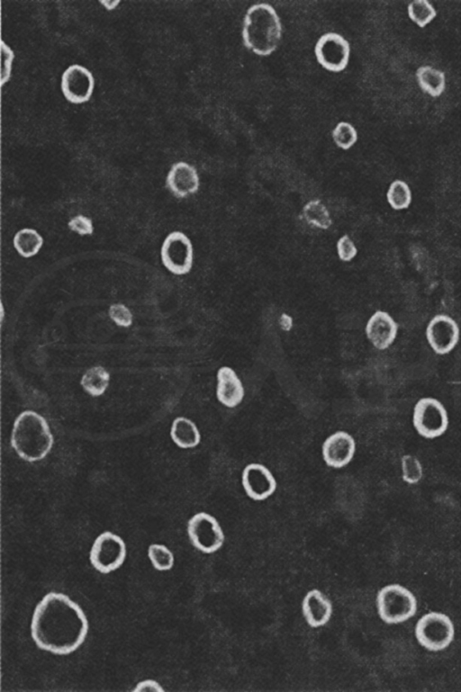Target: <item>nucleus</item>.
<instances>
[{"instance_id": "nucleus-18", "label": "nucleus", "mask_w": 461, "mask_h": 692, "mask_svg": "<svg viewBox=\"0 0 461 692\" xmlns=\"http://www.w3.org/2000/svg\"><path fill=\"white\" fill-rule=\"evenodd\" d=\"M303 614L312 627L325 625L330 618L332 606L330 599L319 589L307 592L303 600Z\"/></svg>"}, {"instance_id": "nucleus-33", "label": "nucleus", "mask_w": 461, "mask_h": 692, "mask_svg": "<svg viewBox=\"0 0 461 692\" xmlns=\"http://www.w3.org/2000/svg\"><path fill=\"white\" fill-rule=\"evenodd\" d=\"M134 692H143V691H154V692H163L164 688L160 686V684L153 679H146L142 680L136 684L135 688H133Z\"/></svg>"}, {"instance_id": "nucleus-14", "label": "nucleus", "mask_w": 461, "mask_h": 692, "mask_svg": "<svg viewBox=\"0 0 461 692\" xmlns=\"http://www.w3.org/2000/svg\"><path fill=\"white\" fill-rule=\"evenodd\" d=\"M356 450L354 438L347 432L338 431L326 438L322 455L327 465L341 468L349 463Z\"/></svg>"}, {"instance_id": "nucleus-29", "label": "nucleus", "mask_w": 461, "mask_h": 692, "mask_svg": "<svg viewBox=\"0 0 461 692\" xmlns=\"http://www.w3.org/2000/svg\"><path fill=\"white\" fill-rule=\"evenodd\" d=\"M111 319L119 326L129 327L132 323V315L129 309L120 303L113 304L109 309Z\"/></svg>"}, {"instance_id": "nucleus-12", "label": "nucleus", "mask_w": 461, "mask_h": 692, "mask_svg": "<svg viewBox=\"0 0 461 692\" xmlns=\"http://www.w3.org/2000/svg\"><path fill=\"white\" fill-rule=\"evenodd\" d=\"M426 337L433 351L438 355L449 353L457 344L459 328L447 315H436L426 328Z\"/></svg>"}, {"instance_id": "nucleus-34", "label": "nucleus", "mask_w": 461, "mask_h": 692, "mask_svg": "<svg viewBox=\"0 0 461 692\" xmlns=\"http://www.w3.org/2000/svg\"><path fill=\"white\" fill-rule=\"evenodd\" d=\"M120 1H100V4H102L107 10H113L114 9L118 4Z\"/></svg>"}, {"instance_id": "nucleus-15", "label": "nucleus", "mask_w": 461, "mask_h": 692, "mask_svg": "<svg viewBox=\"0 0 461 692\" xmlns=\"http://www.w3.org/2000/svg\"><path fill=\"white\" fill-rule=\"evenodd\" d=\"M398 325L393 319L382 310L375 312L366 327V333L375 347L386 349L393 344L397 335Z\"/></svg>"}, {"instance_id": "nucleus-10", "label": "nucleus", "mask_w": 461, "mask_h": 692, "mask_svg": "<svg viewBox=\"0 0 461 692\" xmlns=\"http://www.w3.org/2000/svg\"><path fill=\"white\" fill-rule=\"evenodd\" d=\"M350 54L349 44L335 32L323 34L315 46L318 62L326 69L339 72L346 68Z\"/></svg>"}, {"instance_id": "nucleus-30", "label": "nucleus", "mask_w": 461, "mask_h": 692, "mask_svg": "<svg viewBox=\"0 0 461 692\" xmlns=\"http://www.w3.org/2000/svg\"><path fill=\"white\" fill-rule=\"evenodd\" d=\"M14 51L2 40L1 41V85L8 81L11 75Z\"/></svg>"}, {"instance_id": "nucleus-31", "label": "nucleus", "mask_w": 461, "mask_h": 692, "mask_svg": "<svg viewBox=\"0 0 461 692\" xmlns=\"http://www.w3.org/2000/svg\"><path fill=\"white\" fill-rule=\"evenodd\" d=\"M337 249L340 260L345 262L352 260L357 253L355 244L348 235H344L339 239Z\"/></svg>"}, {"instance_id": "nucleus-22", "label": "nucleus", "mask_w": 461, "mask_h": 692, "mask_svg": "<svg viewBox=\"0 0 461 692\" xmlns=\"http://www.w3.org/2000/svg\"><path fill=\"white\" fill-rule=\"evenodd\" d=\"M110 375L102 366L88 369L81 379L84 390L92 396L102 395L108 387Z\"/></svg>"}, {"instance_id": "nucleus-28", "label": "nucleus", "mask_w": 461, "mask_h": 692, "mask_svg": "<svg viewBox=\"0 0 461 692\" xmlns=\"http://www.w3.org/2000/svg\"><path fill=\"white\" fill-rule=\"evenodd\" d=\"M402 480L409 484L418 482L422 477V467L420 461L411 454L402 457Z\"/></svg>"}, {"instance_id": "nucleus-9", "label": "nucleus", "mask_w": 461, "mask_h": 692, "mask_svg": "<svg viewBox=\"0 0 461 692\" xmlns=\"http://www.w3.org/2000/svg\"><path fill=\"white\" fill-rule=\"evenodd\" d=\"M193 255L190 239L180 231H174L167 235L162 244V262L175 274H185L191 270Z\"/></svg>"}, {"instance_id": "nucleus-26", "label": "nucleus", "mask_w": 461, "mask_h": 692, "mask_svg": "<svg viewBox=\"0 0 461 692\" xmlns=\"http://www.w3.org/2000/svg\"><path fill=\"white\" fill-rule=\"evenodd\" d=\"M148 557L153 567L160 571H168L174 565L173 553L163 544H150L148 548Z\"/></svg>"}, {"instance_id": "nucleus-13", "label": "nucleus", "mask_w": 461, "mask_h": 692, "mask_svg": "<svg viewBox=\"0 0 461 692\" xmlns=\"http://www.w3.org/2000/svg\"><path fill=\"white\" fill-rule=\"evenodd\" d=\"M241 482L246 494L254 500L267 499L276 489L275 477L260 463L247 465L242 472Z\"/></svg>"}, {"instance_id": "nucleus-8", "label": "nucleus", "mask_w": 461, "mask_h": 692, "mask_svg": "<svg viewBox=\"0 0 461 692\" xmlns=\"http://www.w3.org/2000/svg\"><path fill=\"white\" fill-rule=\"evenodd\" d=\"M187 534L192 544L205 553L219 550L224 542L220 524L215 517L205 512H199L188 520Z\"/></svg>"}, {"instance_id": "nucleus-7", "label": "nucleus", "mask_w": 461, "mask_h": 692, "mask_svg": "<svg viewBox=\"0 0 461 692\" xmlns=\"http://www.w3.org/2000/svg\"><path fill=\"white\" fill-rule=\"evenodd\" d=\"M413 426L425 438H435L445 433L448 417L443 404L434 398H421L414 407Z\"/></svg>"}, {"instance_id": "nucleus-17", "label": "nucleus", "mask_w": 461, "mask_h": 692, "mask_svg": "<svg viewBox=\"0 0 461 692\" xmlns=\"http://www.w3.org/2000/svg\"><path fill=\"white\" fill-rule=\"evenodd\" d=\"M216 394L218 400L228 408H234L242 401V382L230 367L222 366L218 370Z\"/></svg>"}, {"instance_id": "nucleus-23", "label": "nucleus", "mask_w": 461, "mask_h": 692, "mask_svg": "<svg viewBox=\"0 0 461 692\" xmlns=\"http://www.w3.org/2000/svg\"><path fill=\"white\" fill-rule=\"evenodd\" d=\"M303 214L308 223L319 229H327L331 226L330 215L320 200L307 202L303 207Z\"/></svg>"}, {"instance_id": "nucleus-21", "label": "nucleus", "mask_w": 461, "mask_h": 692, "mask_svg": "<svg viewBox=\"0 0 461 692\" xmlns=\"http://www.w3.org/2000/svg\"><path fill=\"white\" fill-rule=\"evenodd\" d=\"M43 244L41 236L32 229H23L14 238V246L23 257L36 255Z\"/></svg>"}, {"instance_id": "nucleus-3", "label": "nucleus", "mask_w": 461, "mask_h": 692, "mask_svg": "<svg viewBox=\"0 0 461 692\" xmlns=\"http://www.w3.org/2000/svg\"><path fill=\"white\" fill-rule=\"evenodd\" d=\"M281 33L280 19L271 5L258 4L249 8L242 31L247 48L258 55H269L276 49Z\"/></svg>"}, {"instance_id": "nucleus-20", "label": "nucleus", "mask_w": 461, "mask_h": 692, "mask_svg": "<svg viewBox=\"0 0 461 692\" xmlns=\"http://www.w3.org/2000/svg\"><path fill=\"white\" fill-rule=\"evenodd\" d=\"M417 82L421 90L430 96H439L445 89V74L430 66L420 67L416 71Z\"/></svg>"}, {"instance_id": "nucleus-27", "label": "nucleus", "mask_w": 461, "mask_h": 692, "mask_svg": "<svg viewBox=\"0 0 461 692\" xmlns=\"http://www.w3.org/2000/svg\"><path fill=\"white\" fill-rule=\"evenodd\" d=\"M332 138L338 147L348 149L356 143L357 133L350 123L341 121L333 130Z\"/></svg>"}, {"instance_id": "nucleus-11", "label": "nucleus", "mask_w": 461, "mask_h": 692, "mask_svg": "<svg viewBox=\"0 0 461 692\" xmlns=\"http://www.w3.org/2000/svg\"><path fill=\"white\" fill-rule=\"evenodd\" d=\"M94 85L92 73L86 67L77 64L69 66L61 77L62 93L72 103L87 102L93 94Z\"/></svg>"}, {"instance_id": "nucleus-2", "label": "nucleus", "mask_w": 461, "mask_h": 692, "mask_svg": "<svg viewBox=\"0 0 461 692\" xmlns=\"http://www.w3.org/2000/svg\"><path fill=\"white\" fill-rule=\"evenodd\" d=\"M11 445L27 462L43 459L53 445V436L46 419L34 411L22 412L14 423Z\"/></svg>"}, {"instance_id": "nucleus-25", "label": "nucleus", "mask_w": 461, "mask_h": 692, "mask_svg": "<svg viewBox=\"0 0 461 692\" xmlns=\"http://www.w3.org/2000/svg\"><path fill=\"white\" fill-rule=\"evenodd\" d=\"M408 15L418 26L423 28L436 17L437 12L428 1L418 0L408 4Z\"/></svg>"}, {"instance_id": "nucleus-1", "label": "nucleus", "mask_w": 461, "mask_h": 692, "mask_svg": "<svg viewBox=\"0 0 461 692\" xmlns=\"http://www.w3.org/2000/svg\"><path fill=\"white\" fill-rule=\"evenodd\" d=\"M87 633L88 621L83 609L64 593H47L33 610L31 635L41 650L69 654L81 646Z\"/></svg>"}, {"instance_id": "nucleus-16", "label": "nucleus", "mask_w": 461, "mask_h": 692, "mask_svg": "<svg viewBox=\"0 0 461 692\" xmlns=\"http://www.w3.org/2000/svg\"><path fill=\"white\" fill-rule=\"evenodd\" d=\"M167 186L177 198L194 193L199 187L195 168L185 162L174 164L167 176Z\"/></svg>"}, {"instance_id": "nucleus-5", "label": "nucleus", "mask_w": 461, "mask_h": 692, "mask_svg": "<svg viewBox=\"0 0 461 692\" xmlns=\"http://www.w3.org/2000/svg\"><path fill=\"white\" fill-rule=\"evenodd\" d=\"M415 636L419 643L427 650L441 651L452 642L454 626L447 615L429 612L418 620Z\"/></svg>"}, {"instance_id": "nucleus-32", "label": "nucleus", "mask_w": 461, "mask_h": 692, "mask_svg": "<svg viewBox=\"0 0 461 692\" xmlns=\"http://www.w3.org/2000/svg\"><path fill=\"white\" fill-rule=\"evenodd\" d=\"M68 227L71 230L80 235H90L93 233L92 220L83 215H77L70 220Z\"/></svg>"}, {"instance_id": "nucleus-6", "label": "nucleus", "mask_w": 461, "mask_h": 692, "mask_svg": "<svg viewBox=\"0 0 461 692\" xmlns=\"http://www.w3.org/2000/svg\"><path fill=\"white\" fill-rule=\"evenodd\" d=\"M126 558V544L117 535L105 531L94 541L90 552L91 565L99 572L106 574L122 566Z\"/></svg>"}, {"instance_id": "nucleus-4", "label": "nucleus", "mask_w": 461, "mask_h": 692, "mask_svg": "<svg viewBox=\"0 0 461 692\" xmlns=\"http://www.w3.org/2000/svg\"><path fill=\"white\" fill-rule=\"evenodd\" d=\"M380 618L387 624H399L412 617L417 609L414 595L399 584L382 588L376 598Z\"/></svg>"}, {"instance_id": "nucleus-24", "label": "nucleus", "mask_w": 461, "mask_h": 692, "mask_svg": "<svg viewBox=\"0 0 461 692\" xmlns=\"http://www.w3.org/2000/svg\"><path fill=\"white\" fill-rule=\"evenodd\" d=\"M386 197L389 204L394 210L406 209L411 202L410 187L402 180H395L390 184Z\"/></svg>"}, {"instance_id": "nucleus-19", "label": "nucleus", "mask_w": 461, "mask_h": 692, "mask_svg": "<svg viewBox=\"0 0 461 692\" xmlns=\"http://www.w3.org/2000/svg\"><path fill=\"white\" fill-rule=\"evenodd\" d=\"M170 436L177 446L184 449L195 447L201 439L195 424L184 417L175 418L171 426Z\"/></svg>"}]
</instances>
